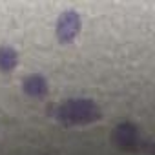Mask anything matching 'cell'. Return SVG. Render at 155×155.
Returning a JSON list of instances; mask_svg holds the SVG:
<instances>
[{
  "label": "cell",
  "instance_id": "obj_1",
  "mask_svg": "<svg viewBox=\"0 0 155 155\" xmlns=\"http://www.w3.org/2000/svg\"><path fill=\"white\" fill-rule=\"evenodd\" d=\"M53 115L62 124L73 126V124H88V122L99 120L101 119V110L97 108V104L93 101L77 99V101L62 102L58 108H55Z\"/></svg>",
  "mask_w": 155,
  "mask_h": 155
},
{
  "label": "cell",
  "instance_id": "obj_5",
  "mask_svg": "<svg viewBox=\"0 0 155 155\" xmlns=\"http://www.w3.org/2000/svg\"><path fill=\"white\" fill-rule=\"evenodd\" d=\"M18 62V55L13 48H0V71H11Z\"/></svg>",
  "mask_w": 155,
  "mask_h": 155
},
{
  "label": "cell",
  "instance_id": "obj_2",
  "mask_svg": "<svg viewBox=\"0 0 155 155\" xmlns=\"http://www.w3.org/2000/svg\"><path fill=\"white\" fill-rule=\"evenodd\" d=\"M113 140L117 142L119 148L128 150V151H137V150H140V146H142V137H140L139 128L133 126V124H130V122L119 124V126L115 128Z\"/></svg>",
  "mask_w": 155,
  "mask_h": 155
},
{
  "label": "cell",
  "instance_id": "obj_4",
  "mask_svg": "<svg viewBox=\"0 0 155 155\" xmlns=\"http://www.w3.org/2000/svg\"><path fill=\"white\" fill-rule=\"evenodd\" d=\"M24 91L31 97H44L48 93V82L40 75H31L24 81Z\"/></svg>",
  "mask_w": 155,
  "mask_h": 155
},
{
  "label": "cell",
  "instance_id": "obj_3",
  "mask_svg": "<svg viewBox=\"0 0 155 155\" xmlns=\"http://www.w3.org/2000/svg\"><path fill=\"white\" fill-rule=\"evenodd\" d=\"M79 29H81V18L75 11H66L60 18H58V24H57V35H58V40L62 44H69L75 40V37L79 35Z\"/></svg>",
  "mask_w": 155,
  "mask_h": 155
}]
</instances>
